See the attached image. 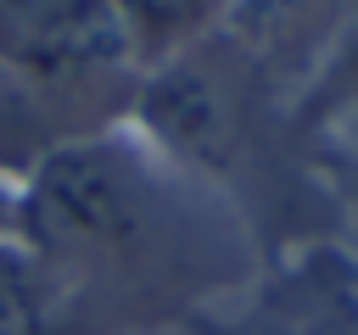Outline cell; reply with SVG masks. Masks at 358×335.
I'll use <instances>...</instances> for the list:
<instances>
[{"instance_id": "8992f818", "label": "cell", "mask_w": 358, "mask_h": 335, "mask_svg": "<svg viewBox=\"0 0 358 335\" xmlns=\"http://www.w3.org/2000/svg\"><path fill=\"white\" fill-rule=\"evenodd\" d=\"M235 0H112L117 34L140 73L168 67L229 28Z\"/></svg>"}, {"instance_id": "3957f363", "label": "cell", "mask_w": 358, "mask_h": 335, "mask_svg": "<svg viewBox=\"0 0 358 335\" xmlns=\"http://www.w3.org/2000/svg\"><path fill=\"white\" fill-rule=\"evenodd\" d=\"M201 335H358V257L341 240H308L263 257V268L207 307Z\"/></svg>"}, {"instance_id": "ba28073f", "label": "cell", "mask_w": 358, "mask_h": 335, "mask_svg": "<svg viewBox=\"0 0 358 335\" xmlns=\"http://www.w3.org/2000/svg\"><path fill=\"white\" fill-rule=\"evenodd\" d=\"M6 201H11V195H6Z\"/></svg>"}, {"instance_id": "5b68a950", "label": "cell", "mask_w": 358, "mask_h": 335, "mask_svg": "<svg viewBox=\"0 0 358 335\" xmlns=\"http://www.w3.org/2000/svg\"><path fill=\"white\" fill-rule=\"evenodd\" d=\"M0 335H101L62 274L0 223Z\"/></svg>"}, {"instance_id": "52a82bcc", "label": "cell", "mask_w": 358, "mask_h": 335, "mask_svg": "<svg viewBox=\"0 0 358 335\" xmlns=\"http://www.w3.org/2000/svg\"><path fill=\"white\" fill-rule=\"evenodd\" d=\"M73 123L50 95H39L22 73L0 67V195H17L62 145H73Z\"/></svg>"}, {"instance_id": "277c9868", "label": "cell", "mask_w": 358, "mask_h": 335, "mask_svg": "<svg viewBox=\"0 0 358 335\" xmlns=\"http://www.w3.org/2000/svg\"><path fill=\"white\" fill-rule=\"evenodd\" d=\"M347 11L352 0H235L224 34L285 95V106H296L302 84L319 73L324 50L336 45Z\"/></svg>"}, {"instance_id": "6da1fadb", "label": "cell", "mask_w": 358, "mask_h": 335, "mask_svg": "<svg viewBox=\"0 0 358 335\" xmlns=\"http://www.w3.org/2000/svg\"><path fill=\"white\" fill-rule=\"evenodd\" d=\"M11 229L101 335L185 329L263 268L246 212L134 123L62 145L11 195Z\"/></svg>"}, {"instance_id": "7a4b0ae2", "label": "cell", "mask_w": 358, "mask_h": 335, "mask_svg": "<svg viewBox=\"0 0 358 335\" xmlns=\"http://www.w3.org/2000/svg\"><path fill=\"white\" fill-rule=\"evenodd\" d=\"M0 67L50 95L78 140L129 123L140 89L112 0H0Z\"/></svg>"}]
</instances>
